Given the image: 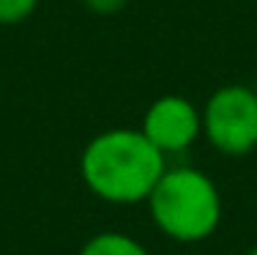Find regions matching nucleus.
<instances>
[{
    "instance_id": "obj_1",
    "label": "nucleus",
    "mask_w": 257,
    "mask_h": 255,
    "mask_svg": "<svg viewBox=\"0 0 257 255\" xmlns=\"http://www.w3.org/2000/svg\"><path fill=\"white\" fill-rule=\"evenodd\" d=\"M167 170V156L140 129H107L85 145L79 173L96 198L115 206L143 203Z\"/></svg>"
},
{
    "instance_id": "obj_2",
    "label": "nucleus",
    "mask_w": 257,
    "mask_h": 255,
    "mask_svg": "<svg viewBox=\"0 0 257 255\" xmlns=\"http://www.w3.org/2000/svg\"><path fill=\"white\" fill-rule=\"evenodd\" d=\"M145 203L154 225L181 244L211 239L222 222V195L211 176L197 167H167Z\"/></svg>"
},
{
    "instance_id": "obj_3",
    "label": "nucleus",
    "mask_w": 257,
    "mask_h": 255,
    "mask_svg": "<svg viewBox=\"0 0 257 255\" xmlns=\"http://www.w3.org/2000/svg\"><path fill=\"white\" fill-rule=\"evenodd\" d=\"M205 140L227 156H246L257 148V91L249 85H224L203 110Z\"/></svg>"
},
{
    "instance_id": "obj_4",
    "label": "nucleus",
    "mask_w": 257,
    "mask_h": 255,
    "mask_svg": "<svg viewBox=\"0 0 257 255\" xmlns=\"http://www.w3.org/2000/svg\"><path fill=\"white\" fill-rule=\"evenodd\" d=\"M140 132L164 156L183 154L203 135V113L186 96H178V94L159 96L154 105L145 110Z\"/></svg>"
},
{
    "instance_id": "obj_5",
    "label": "nucleus",
    "mask_w": 257,
    "mask_h": 255,
    "mask_svg": "<svg viewBox=\"0 0 257 255\" xmlns=\"http://www.w3.org/2000/svg\"><path fill=\"white\" fill-rule=\"evenodd\" d=\"M79 255H151L140 244L137 239H132L128 233L120 230H101V233L90 236L82 244Z\"/></svg>"
},
{
    "instance_id": "obj_6",
    "label": "nucleus",
    "mask_w": 257,
    "mask_h": 255,
    "mask_svg": "<svg viewBox=\"0 0 257 255\" xmlns=\"http://www.w3.org/2000/svg\"><path fill=\"white\" fill-rule=\"evenodd\" d=\"M39 0H0V25H20L36 11Z\"/></svg>"
},
{
    "instance_id": "obj_7",
    "label": "nucleus",
    "mask_w": 257,
    "mask_h": 255,
    "mask_svg": "<svg viewBox=\"0 0 257 255\" xmlns=\"http://www.w3.org/2000/svg\"><path fill=\"white\" fill-rule=\"evenodd\" d=\"M82 3H85V9H90L93 14L109 17V14H118L120 9H126L128 0H82Z\"/></svg>"
},
{
    "instance_id": "obj_8",
    "label": "nucleus",
    "mask_w": 257,
    "mask_h": 255,
    "mask_svg": "<svg viewBox=\"0 0 257 255\" xmlns=\"http://www.w3.org/2000/svg\"><path fill=\"white\" fill-rule=\"evenodd\" d=\"M246 255H257V247H252V250H249Z\"/></svg>"
}]
</instances>
